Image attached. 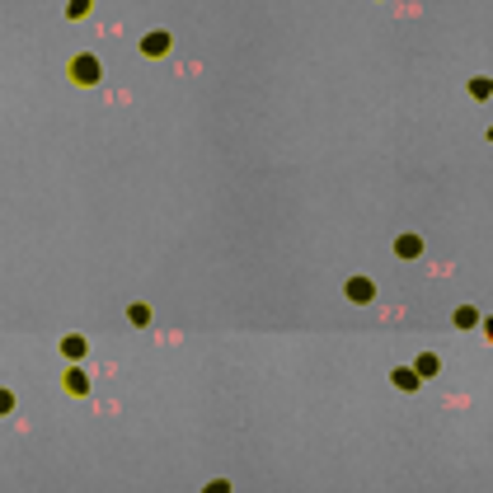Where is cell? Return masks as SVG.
<instances>
[{
    "instance_id": "4fadbf2b",
    "label": "cell",
    "mask_w": 493,
    "mask_h": 493,
    "mask_svg": "<svg viewBox=\"0 0 493 493\" xmlns=\"http://www.w3.org/2000/svg\"><path fill=\"white\" fill-rule=\"evenodd\" d=\"M202 493H230V479H212V484H202Z\"/></svg>"
},
{
    "instance_id": "6da1fadb",
    "label": "cell",
    "mask_w": 493,
    "mask_h": 493,
    "mask_svg": "<svg viewBox=\"0 0 493 493\" xmlns=\"http://www.w3.org/2000/svg\"><path fill=\"white\" fill-rule=\"evenodd\" d=\"M71 80H76V85H99V80H103V61L94 52L71 56Z\"/></svg>"
},
{
    "instance_id": "8992f818",
    "label": "cell",
    "mask_w": 493,
    "mask_h": 493,
    "mask_svg": "<svg viewBox=\"0 0 493 493\" xmlns=\"http://www.w3.org/2000/svg\"><path fill=\"white\" fill-rule=\"evenodd\" d=\"M414 371H418V376H423V381H427V376H437V371H442V357H437V352H418Z\"/></svg>"
},
{
    "instance_id": "277c9868",
    "label": "cell",
    "mask_w": 493,
    "mask_h": 493,
    "mask_svg": "<svg viewBox=\"0 0 493 493\" xmlns=\"http://www.w3.org/2000/svg\"><path fill=\"white\" fill-rule=\"evenodd\" d=\"M390 385H395V390H418V385H423V376H418L414 367H395V371H390Z\"/></svg>"
},
{
    "instance_id": "52a82bcc",
    "label": "cell",
    "mask_w": 493,
    "mask_h": 493,
    "mask_svg": "<svg viewBox=\"0 0 493 493\" xmlns=\"http://www.w3.org/2000/svg\"><path fill=\"white\" fill-rule=\"evenodd\" d=\"M395 254H400V258H418V254H423V240H418V235H400V240H395Z\"/></svg>"
},
{
    "instance_id": "5bb4252c",
    "label": "cell",
    "mask_w": 493,
    "mask_h": 493,
    "mask_svg": "<svg viewBox=\"0 0 493 493\" xmlns=\"http://www.w3.org/2000/svg\"><path fill=\"white\" fill-rule=\"evenodd\" d=\"M10 409H14V395H10V390H0V414H10Z\"/></svg>"
},
{
    "instance_id": "3957f363",
    "label": "cell",
    "mask_w": 493,
    "mask_h": 493,
    "mask_svg": "<svg viewBox=\"0 0 493 493\" xmlns=\"http://www.w3.org/2000/svg\"><path fill=\"white\" fill-rule=\"evenodd\" d=\"M169 47H174V38H169L165 29H156V34L141 38V52H146V56H169Z\"/></svg>"
},
{
    "instance_id": "5b68a950",
    "label": "cell",
    "mask_w": 493,
    "mask_h": 493,
    "mask_svg": "<svg viewBox=\"0 0 493 493\" xmlns=\"http://www.w3.org/2000/svg\"><path fill=\"white\" fill-rule=\"evenodd\" d=\"M85 352H90V343H85V334H66V338H61V357L80 362Z\"/></svg>"
},
{
    "instance_id": "ba28073f",
    "label": "cell",
    "mask_w": 493,
    "mask_h": 493,
    "mask_svg": "<svg viewBox=\"0 0 493 493\" xmlns=\"http://www.w3.org/2000/svg\"><path fill=\"white\" fill-rule=\"evenodd\" d=\"M66 390H71V395H90V376H85L80 367H71V371H66Z\"/></svg>"
},
{
    "instance_id": "8fae6325",
    "label": "cell",
    "mask_w": 493,
    "mask_h": 493,
    "mask_svg": "<svg viewBox=\"0 0 493 493\" xmlns=\"http://www.w3.org/2000/svg\"><path fill=\"white\" fill-rule=\"evenodd\" d=\"M493 94V80L489 76H470V99H489Z\"/></svg>"
},
{
    "instance_id": "30bf717a",
    "label": "cell",
    "mask_w": 493,
    "mask_h": 493,
    "mask_svg": "<svg viewBox=\"0 0 493 493\" xmlns=\"http://www.w3.org/2000/svg\"><path fill=\"white\" fill-rule=\"evenodd\" d=\"M127 320H132L136 329H146L151 325V305L146 301H132V305H127Z\"/></svg>"
},
{
    "instance_id": "7a4b0ae2",
    "label": "cell",
    "mask_w": 493,
    "mask_h": 493,
    "mask_svg": "<svg viewBox=\"0 0 493 493\" xmlns=\"http://www.w3.org/2000/svg\"><path fill=\"white\" fill-rule=\"evenodd\" d=\"M347 301H357V305H367V301H376V282L371 278H347Z\"/></svg>"
},
{
    "instance_id": "2e32d148",
    "label": "cell",
    "mask_w": 493,
    "mask_h": 493,
    "mask_svg": "<svg viewBox=\"0 0 493 493\" xmlns=\"http://www.w3.org/2000/svg\"><path fill=\"white\" fill-rule=\"evenodd\" d=\"M489 141H493V127H489Z\"/></svg>"
},
{
    "instance_id": "9a60e30c",
    "label": "cell",
    "mask_w": 493,
    "mask_h": 493,
    "mask_svg": "<svg viewBox=\"0 0 493 493\" xmlns=\"http://www.w3.org/2000/svg\"><path fill=\"white\" fill-rule=\"evenodd\" d=\"M479 325H484V334H489V338H493V320H479Z\"/></svg>"
},
{
    "instance_id": "9c48e42d",
    "label": "cell",
    "mask_w": 493,
    "mask_h": 493,
    "mask_svg": "<svg viewBox=\"0 0 493 493\" xmlns=\"http://www.w3.org/2000/svg\"><path fill=\"white\" fill-rule=\"evenodd\" d=\"M451 320H456V329H474V325H479V310H474V305H456Z\"/></svg>"
},
{
    "instance_id": "7c38bea8",
    "label": "cell",
    "mask_w": 493,
    "mask_h": 493,
    "mask_svg": "<svg viewBox=\"0 0 493 493\" xmlns=\"http://www.w3.org/2000/svg\"><path fill=\"white\" fill-rule=\"evenodd\" d=\"M94 0H66V19H85Z\"/></svg>"
}]
</instances>
